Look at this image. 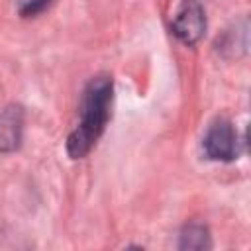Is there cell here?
<instances>
[{
	"label": "cell",
	"instance_id": "obj_1",
	"mask_svg": "<svg viewBox=\"0 0 251 251\" xmlns=\"http://www.w3.org/2000/svg\"><path fill=\"white\" fill-rule=\"evenodd\" d=\"M112 92L114 82L106 73L92 76L84 86L78 106V124L67 139V153L73 159H82L88 155L104 133L112 112Z\"/></svg>",
	"mask_w": 251,
	"mask_h": 251
},
{
	"label": "cell",
	"instance_id": "obj_2",
	"mask_svg": "<svg viewBox=\"0 0 251 251\" xmlns=\"http://www.w3.org/2000/svg\"><path fill=\"white\" fill-rule=\"evenodd\" d=\"M237 147V131L226 118L214 120L202 137V151L212 161H233L239 151Z\"/></svg>",
	"mask_w": 251,
	"mask_h": 251
},
{
	"label": "cell",
	"instance_id": "obj_3",
	"mask_svg": "<svg viewBox=\"0 0 251 251\" xmlns=\"http://www.w3.org/2000/svg\"><path fill=\"white\" fill-rule=\"evenodd\" d=\"M206 29L204 8L198 0H182L171 22V31L184 45H194L202 39Z\"/></svg>",
	"mask_w": 251,
	"mask_h": 251
},
{
	"label": "cell",
	"instance_id": "obj_4",
	"mask_svg": "<svg viewBox=\"0 0 251 251\" xmlns=\"http://www.w3.org/2000/svg\"><path fill=\"white\" fill-rule=\"evenodd\" d=\"M24 131V112L20 106H8L0 112V153H10L20 147Z\"/></svg>",
	"mask_w": 251,
	"mask_h": 251
},
{
	"label": "cell",
	"instance_id": "obj_5",
	"mask_svg": "<svg viewBox=\"0 0 251 251\" xmlns=\"http://www.w3.org/2000/svg\"><path fill=\"white\" fill-rule=\"evenodd\" d=\"M210 235L208 229L200 224H190L180 233V249H208Z\"/></svg>",
	"mask_w": 251,
	"mask_h": 251
},
{
	"label": "cell",
	"instance_id": "obj_6",
	"mask_svg": "<svg viewBox=\"0 0 251 251\" xmlns=\"http://www.w3.org/2000/svg\"><path fill=\"white\" fill-rule=\"evenodd\" d=\"M55 0H24L20 4V14L24 18H35L37 14L45 12Z\"/></svg>",
	"mask_w": 251,
	"mask_h": 251
}]
</instances>
